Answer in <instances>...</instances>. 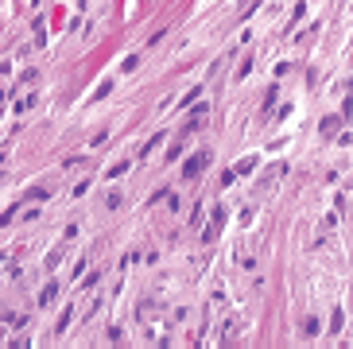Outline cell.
<instances>
[{
	"mask_svg": "<svg viewBox=\"0 0 353 349\" xmlns=\"http://www.w3.org/2000/svg\"><path fill=\"white\" fill-rule=\"evenodd\" d=\"M202 167H206V156H194L190 163H186V175H198Z\"/></svg>",
	"mask_w": 353,
	"mask_h": 349,
	"instance_id": "obj_1",
	"label": "cell"
}]
</instances>
